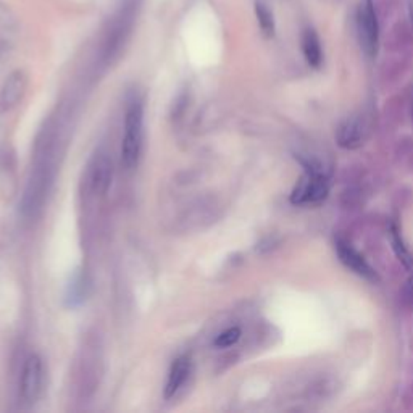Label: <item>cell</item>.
Instances as JSON below:
<instances>
[{
  "label": "cell",
  "instance_id": "cell-2",
  "mask_svg": "<svg viewBox=\"0 0 413 413\" xmlns=\"http://www.w3.org/2000/svg\"><path fill=\"white\" fill-rule=\"evenodd\" d=\"M329 184L326 176L315 168H307V173L299 179L291 194V202L296 205H312L326 199Z\"/></svg>",
  "mask_w": 413,
  "mask_h": 413
},
{
  "label": "cell",
  "instance_id": "cell-10",
  "mask_svg": "<svg viewBox=\"0 0 413 413\" xmlns=\"http://www.w3.org/2000/svg\"><path fill=\"white\" fill-rule=\"evenodd\" d=\"M112 183V163L107 157H100L95 163L91 176V184L95 194H105Z\"/></svg>",
  "mask_w": 413,
  "mask_h": 413
},
{
  "label": "cell",
  "instance_id": "cell-5",
  "mask_svg": "<svg viewBox=\"0 0 413 413\" xmlns=\"http://www.w3.org/2000/svg\"><path fill=\"white\" fill-rule=\"evenodd\" d=\"M28 76L23 70H15L7 76L0 89V115L14 110L20 104L23 95L26 92Z\"/></svg>",
  "mask_w": 413,
  "mask_h": 413
},
{
  "label": "cell",
  "instance_id": "cell-13",
  "mask_svg": "<svg viewBox=\"0 0 413 413\" xmlns=\"http://www.w3.org/2000/svg\"><path fill=\"white\" fill-rule=\"evenodd\" d=\"M410 16H412V23H413V0H412V4H410Z\"/></svg>",
  "mask_w": 413,
  "mask_h": 413
},
{
  "label": "cell",
  "instance_id": "cell-1",
  "mask_svg": "<svg viewBox=\"0 0 413 413\" xmlns=\"http://www.w3.org/2000/svg\"><path fill=\"white\" fill-rule=\"evenodd\" d=\"M144 109L141 102H133L124 117V136L122 142V163L124 168H134L139 161L144 137Z\"/></svg>",
  "mask_w": 413,
  "mask_h": 413
},
{
  "label": "cell",
  "instance_id": "cell-14",
  "mask_svg": "<svg viewBox=\"0 0 413 413\" xmlns=\"http://www.w3.org/2000/svg\"><path fill=\"white\" fill-rule=\"evenodd\" d=\"M412 289H413V278H412Z\"/></svg>",
  "mask_w": 413,
  "mask_h": 413
},
{
  "label": "cell",
  "instance_id": "cell-9",
  "mask_svg": "<svg viewBox=\"0 0 413 413\" xmlns=\"http://www.w3.org/2000/svg\"><path fill=\"white\" fill-rule=\"evenodd\" d=\"M302 52L304 57L307 60V63L312 68H320L323 62V52L318 34L315 33V29L307 28L302 33Z\"/></svg>",
  "mask_w": 413,
  "mask_h": 413
},
{
  "label": "cell",
  "instance_id": "cell-12",
  "mask_svg": "<svg viewBox=\"0 0 413 413\" xmlns=\"http://www.w3.org/2000/svg\"><path fill=\"white\" fill-rule=\"evenodd\" d=\"M241 329L239 328H230V329H226V331H223L220 334V336L215 339V345L217 347H221V349H225V347H231V345H235L239 338H241Z\"/></svg>",
  "mask_w": 413,
  "mask_h": 413
},
{
  "label": "cell",
  "instance_id": "cell-7",
  "mask_svg": "<svg viewBox=\"0 0 413 413\" xmlns=\"http://www.w3.org/2000/svg\"><path fill=\"white\" fill-rule=\"evenodd\" d=\"M191 373V358L188 355H181L176 358L175 363L171 365L170 375H168V381H166L165 386V397L170 399L175 396V394L179 391L188 376Z\"/></svg>",
  "mask_w": 413,
  "mask_h": 413
},
{
  "label": "cell",
  "instance_id": "cell-4",
  "mask_svg": "<svg viewBox=\"0 0 413 413\" xmlns=\"http://www.w3.org/2000/svg\"><path fill=\"white\" fill-rule=\"evenodd\" d=\"M43 382H44V367L43 360L39 355H29L25 362L21 373L20 391L21 399L26 404H34L39 399L41 392H43Z\"/></svg>",
  "mask_w": 413,
  "mask_h": 413
},
{
  "label": "cell",
  "instance_id": "cell-3",
  "mask_svg": "<svg viewBox=\"0 0 413 413\" xmlns=\"http://www.w3.org/2000/svg\"><path fill=\"white\" fill-rule=\"evenodd\" d=\"M357 31L363 52L368 57H373L378 50L380 38L378 18H376L373 0H362L360 2V7L357 11Z\"/></svg>",
  "mask_w": 413,
  "mask_h": 413
},
{
  "label": "cell",
  "instance_id": "cell-8",
  "mask_svg": "<svg viewBox=\"0 0 413 413\" xmlns=\"http://www.w3.org/2000/svg\"><path fill=\"white\" fill-rule=\"evenodd\" d=\"M363 133H365V129H363V124L360 123V119L350 118V119H345V122L340 124L336 137L340 147L355 149L362 144Z\"/></svg>",
  "mask_w": 413,
  "mask_h": 413
},
{
  "label": "cell",
  "instance_id": "cell-6",
  "mask_svg": "<svg viewBox=\"0 0 413 413\" xmlns=\"http://www.w3.org/2000/svg\"><path fill=\"white\" fill-rule=\"evenodd\" d=\"M336 250H338L339 260L343 262L347 268H350L352 272L360 274V277H363L365 279L378 281V277H376L373 268L368 265L367 260H365L363 257L358 254L354 247H352V245L339 241L336 245Z\"/></svg>",
  "mask_w": 413,
  "mask_h": 413
},
{
  "label": "cell",
  "instance_id": "cell-11",
  "mask_svg": "<svg viewBox=\"0 0 413 413\" xmlns=\"http://www.w3.org/2000/svg\"><path fill=\"white\" fill-rule=\"evenodd\" d=\"M255 16L259 21L260 31L265 38H273L274 36V16L272 9L263 0H257L255 2Z\"/></svg>",
  "mask_w": 413,
  "mask_h": 413
}]
</instances>
